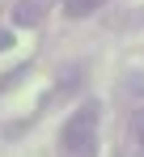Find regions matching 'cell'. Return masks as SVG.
<instances>
[{
	"instance_id": "2",
	"label": "cell",
	"mask_w": 144,
	"mask_h": 157,
	"mask_svg": "<svg viewBox=\"0 0 144 157\" xmlns=\"http://www.w3.org/2000/svg\"><path fill=\"white\" fill-rule=\"evenodd\" d=\"M43 17H47V0H17L13 4V26L21 30H34Z\"/></svg>"
},
{
	"instance_id": "1",
	"label": "cell",
	"mask_w": 144,
	"mask_h": 157,
	"mask_svg": "<svg viewBox=\"0 0 144 157\" xmlns=\"http://www.w3.org/2000/svg\"><path fill=\"white\" fill-rule=\"evenodd\" d=\"M97 123H102V106L97 102H81L64 119V132H59V149L72 157H89L97 144Z\"/></svg>"
},
{
	"instance_id": "6",
	"label": "cell",
	"mask_w": 144,
	"mask_h": 157,
	"mask_svg": "<svg viewBox=\"0 0 144 157\" xmlns=\"http://www.w3.org/2000/svg\"><path fill=\"white\" fill-rule=\"evenodd\" d=\"M9 47H13V30L0 26V51H9Z\"/></svg>"
},
{
	"instance_id": "5",
	"label": "cell",
	"mask_w": 144,
	"mask_h": 157,
	"mask_svg": "<svg viewBox=\"0 0 144 157\" xmlns=\"http://www.w3.org/2000/svg\"><path fill=\"white\" fill-rule=\"evenodd\" d=\"M131 140L144 149V110H136V115H131Z\"/></svg>"
},
{
	"instance_id": "4",
	"label": "cell",
	"mask_w": 144,
	"mask_h": 157,
	"mask_svg": "<svg viewBox=\"0 0 144 157\" xmlns=\"http://www.w3.org/2000/svg\"><path fill=\"white\" fill-rule=\"evenodd\" d=\"M123 94L136 98V102H144V72H127L123 77Z\"/></svg>"
},
{
	"instance_id": "3",
	"label": "cell",
	"mask_w": 144,
	"mask_h": 157,
	"mask_svg": "<svg viewBox=\"0 0 144 157\" xmlns=\"http://www.w3.org/2000/svg\"><path fill=\"white\" fill-rule=\"evenodd\" d=\"M102 4H106V0H64V13H68V17H89Z\"/></svg>"
}]
</instances>
